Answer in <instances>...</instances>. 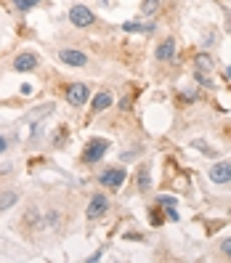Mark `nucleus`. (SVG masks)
Wrapping results in <instances>:
<instances>
[{
  "mask_svg": "<svg viewBox=\"0 0 231 263\" xmlns=\"http://www.w3.org/2000/svg\"><path fill=\"white\" fill-rule=\"evenodd\" d=\"M106 149H109V141H106V138H90L85 152H83V162H90V165L99 162L106 154Z\"/></svg>",
  "mask_w": 231,
  "mask_h": 263,
  "instance_id": "7ed1b4c3",
  "label": "nucleus"
},
{
  "mask_svg": "<svg viewBox=\"0 0 231 263\" xmlns=\"http://www.w3.org/2000/svg\"><path fill=\"white\" fill-rule=\"evenodd\" d=\"M218 247H221V253H223V255H226V258L231 260V239H223V242H221Z\"/></svg>",
  "mask_w": 231,
  "mask_h": 263,
  "instance_id": "6ab92c4d",
  "label": "nucleus"
},
{
  "mask_svg": "<svg viewBox=\"0 0 231 263\" xmlns=\"http://www.w3.org/2000/svg\"><path fill=\"white\" fill-rule=\"evenodd\" d=\"M122 29H125V32H149L151 24L144 27V24H138V22H125V24H122Z\"/></svg>",
  "mask_w": 231,
  "mask_h": 263,
  "instance_id": "f3484780",
  "label": "nucleus"
},
{
  "mask_svg": "<svg viewBox=\"0 0 231 263\" xmlns=\"http://www.w3.org/2000/svg\"><path fill=\"white\" fill-rule=\"evenodd\" d=\"M69 22L74 24V27H80V29H88V27H93L96 24V13L90 11L88 6H72L69 8Z\"/></svg>",
  "mask_w": 231,
  "mask_h": 263,
  "instance_id": "f257e3e1",
  "label": "nucleus"
},
{
  "mask_svg": "<svg viewBox=\"0 0 231 263\" xmlns=\"http://www.w3.org/2000/svg\"><path fill=\"white\" fill-rule=\"evenodd\" d=\"M109 210V199H106V194H93L88 202V218L90 221H99L101 215Z\"/></svg>",
  "mask_w": 231,
  "mask_h": 263,
  "instance_id": "39448f33",
  "label": "nucleus"
},
{
  "mask_svg": "<svg viewBox=\"0 0 231 263\" xmlns=\"http://www.w3.org/2000/svg\"><path fill=\"white\" fill-rule=\"evenodd\" d=\"M194 77H197V83L199 85H205V88H213V72H199V69H194Z\"/></svg>",
  "mask_w": 231,
  "mask_h": 263,
  "instance_id": "4468645a",
  "label": "nucleus"
},
{
  "mask_svg": "<svg viewBox=\"0 0 231 263\" xmlns=\"http://www.w3.org/2000/svg\"><path fill=\"white\" fill-rule=\"evenodd\" d=\"M16 199H19V194L16 192H3V194H0V210H11L13 205H16Z\"/></svg>",
  "mask_w": 231,
  "mask_h": 263,
  "instance_id": "f8f14e48",
  "label": "nucleus"
},
{
  "mask_svg": "<svg viewBox=\"0 0 231 263\" xmlns=\"http://www.w3.org/2000/svg\"><path fill=\"white\" fill-rule=\"evenodd\" d=\"M112 93H109V90H101V93H96L93 96V101H90V109H93V112H104V109H109V106H112Z\"/></svg>",
  "mask_w": 231,
  "mask_h": 263,
  "instance_id": "9d476101",
  "label": "nucleus"
},
{
  "mask_svg": "<svg viewBox=\"0 0 231 263\" xmlns=\"http://www.w3.org/2000/svg\"><path fill=\"white\" fill-rule=\"evenodd\" d=\"M125 178H128V173L122 167H106L104 173L99 176V183H101V186H106V189H114L117 192L122 183H125Z\"/></svg>",
  "mask_w": 231,
  "mask_h": 263,
  "instance_id": "20e7f679",
  "label": "nucleus"
},
{
  "mask_svg": "<svg viewBox=\"0 0 231 263\" xmlns=\"http://www.w3.org/2000/svg\"><path fill=\"white\" fill-rule=\"evenodd\" d=\"M59 61L67 67H85L88 64V56L83 51H74V48H61L59 51Z\"/></svg>",
  "mask_w": 231,
  "mask_h": 263,
  "instance_id": "423d86ee",
  "label": "nucleus"
},
{
  "mask_svg": "<svg viewBox=\"0 0 231 263\" xmlns=\"http://www.w3.org/2000/svg\"><path fill=\"white\" fill-rule=\"evenodd\" d=\"M157 8H160V0H144V3H141V13H144V16H154Z\"/></svg>",
  "mask_w": 231,
  "mask_h": 263,
  "instance_id": "2eb2a0df",
  "label": "nucleus"
},
{
  "mask_svg": "<svg viewBox=\"0 0 231 263\" xmlns=\"http://www.w3.org/2000/svg\"><path fill=\"white\" fill-rule=\"evenodd\" d=\"M213 67H215V61L207 53H199L194 61V69H199V72H213Z\"/></svg>",
  "mask_w": 231,
  "mask_h": 263,
  "instance_id": "9b49d317",
  "label": "nucleus"
},
{
  "mask_svg": "<svg viewBox=\"0 0 231 263\" xmlns=\"http://www.w3.org/2000/svg\"><path fill=\"white\" fill-rule=\"evenodd\" d=\"M210 181L213 183H228L231 181V160H221L210 167Z\"/></svg>",
  "mask_w": 231,
  "mask_h": 263,
  "instance_id": "0eeeda50",
  "label": "nucleus"
},
{
  "mask_svg": "<svg viewBox=\"0 0 231 263\" xmlns=\"http://www.w3.org/2000/svg\"><path fill=\"white\" fill-rule=\"evenodd\" d=\"M6 146H8V141H6V138H3V136H0V154H3V152H6Z\"/></svg>",
  "mask_w": 231,
  "mask_h": 263,
  "instance_id": "aec40b11",
  "label": "nucleus"
},
{
  "mask_svg": "<svg viewBox=\"0 0 231 263\" xmlns=\"http://www.w3.org/2000/svg\"><path fill=\"white\" fill-rule=\"evenodd\" d=\"M149 183H151V178H149V165H141V170H138V189L146 192Z\"/></svg>",
  "mask_w": 231,
  "mask_h": 263,
  "instance_id": "ddd939ff",
  "label": "nucleus"
},
{
  "mask_svg": "<svg viewBox=\"0 0 231 263\" xmlns=\"http://www.w3.org/2000/svg\"><path fill=\"white\" fill-rule=\"evenodd\" d=\"M37 3H40V0H13V6H16V11H22V13L32 11Z\"/></svg>",
  "mask_w": 231,
  "mask_h": 263,
  "instance_id": "dca6fc26",
  "label": "nucleus"
},
{
  "mask_svg": "<svg viewBox=\"0 0 231 263\" xmlns=\"http://www.w3.org/2000/svg\"><path fill=\"white\" fill-rule=\"evenodd\" d=\"M90 101V85L88 83H72L67 88V104L72 106H85Z\"/></svg>",
  "mask_w": 231,
  "mask_h": 263,
  "instance_id": "f03ea898",
  "label": "nucleus"
},
{
  "mask_svg": "<svg viewBox=\"0 0 231 263\" xmlns=\"http://www.w3.org/2000/svg\"><path fill=\"white\" fill-rule=\"evenodd\" d=\"M13 69H16V72H32V69H37V53L22 51L16 56V61H13Z\"/></svg>",
  "mask_w": 231,
  "mask_h": 263,
  "instance_id": "1a4fd4ad",
  "label": "nucleus"
},
{
  "mask_svg": "<svg viewBox=\"0 0 231 263\" xmlns=\"http://www.w3.org/2000/svg\"><path fill=\"white\" fill-rule=\"evenodd\" d=\"M226 74H228V77H231V67H228V69H226Z\"/></svg>",
  "mask_w": 231,
  "mask_h": 263,
  "instance_id": "412c9836",
  "label": "nucleus"
},
{
  "mask_svg": "<svg viewBox=\"0 0 231 263\" xmlns=\"http://www.w3.org/2000/svg\"><path fill=\"white\" fill-rule=\"evenodd\" d=\"M157 202H160V208H165V210H173V208L178 205V202H176V197H167V194H162Z\"/></svg>",
  "mask_w": 231,
  "mask_h": 263,
  "instance_id": "a211bd4d",
  "label": "nucleus"
},
{
  "mask_svg": "<svg viewBox=\"0 0 231 263\" xmlns=\"http://www.w3.org/2000/svg\"><path fill=\"white\" fill-rule=\"evenodd\" d=\"M154 59L157 61H173L176 59V37H162L157 51H154Z\"/></svg>",
  "mask_w": 231,
  "mask_h": 263,
  "instance_id": "6e6552de",
  "label": "nucleus"
}]
</instances>
